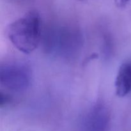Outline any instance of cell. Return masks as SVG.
Listing matches in <instances>:
<instances>
[{
	"label": "cell",
	"mask_w": 131,
	"mask_h": 131,
	"mask_svg": "<svg viewBox=\"0 0 131 131\" xmlns=\"http://www.w3.org/2000/svg\"><path fill=\"white\" fill-rule=\"evenodd\" d=\"M8 38L20 52L29 54L39 45L42 35V22L39 13L31 10L10 23L6 29Z\"/></svg>",
	"instance_id": "6da1fadb"
},
{
	"label": "cell",
	"mask_w": 131,
	"mask_h": 131,
	"mask_svg": "<svg viewBox=\"0 0 131 131\" xmlns=\"http://www.w3.org/2000/svg\"><path fill=\"white\" fill-rule=\"evenodd\" d=\"M44 40L46 50L65 57L75 54L83 44L80 31L77 28L69 26L49 29Z\"/></svg>",
	"instance_id": "7a4b0ae2"
},
{
	"label": "cell",
	"mask_w": 131,
	"mask_h": 131,
	"mask_svg": "<svg viewBox=\"0 0 131 131\" xmlns=\"http://www.w3.org/2000/svg\"><path fill=\"white\" fill-rule=\"evenodd\" d=\"M32 81L31 69L20 61H10L0 67V83L6 90L14 92H24L30 86Z\"/></svg>",
	"instance_id": "3957f363"
},
{
	"label": "cell",
	"mask_w": 131,
	"mask_h": 131,
	"mask_svg": "<svg viewBox=\"0 0 131 131\" xmlns=\"http://www.w3.org/2000/svg\"><path fill=\"white\" fill-rule=\"evenodd\" d=\"M111 118V112L107 105L97 101L83 114L78 131H109Z\"/></svg>",
	"instance_id": "277c9868"
},
{
	"label": "cell",
	"mask_w": 131,
	"mask_h": 131,
	"mask_svg": "<svg viewBox=\"0 0 131 131\" xmlns=\"http://www.w3.org/2000/svg\"><path fill=\"white\" fill-rule=\"evenodd\" d=\"M115 92L119 97H124L131 92V61L120 65L115 83Z\"/></svg>",
	"instance_id": "5b68a950"
},
{
	"label": "cell",
	"mask_w": 131,
	"mask_h": 131,
	"mask_svg": "<svg viewBox=\"0 0 131 131\" xmlns=\"http://www.w3.org/2000/svg\"><path fill=\"white\" fill-rule=\"evenodd\" d=\"M12 101L11 97H10L8 94L6 93H1V101H0V105L1 107H3V106H6L10 104Z\"/></svg>",
	"instance_id": "8992f818"
},
{
	"label": "cell",
	"mask_w": 131,
	"mask_h": 131,
	"mask_svg": "<svg viewBox=\"0 0 131 131\" xmlns=\"http://www.w3.org/2000/svg\"><path fill=\"white\" fill-rule=\"evenodd\" d=\"M115 1V3L116 6L118 8H124L130 0H114Z\"/></svg>",
	"instance_id": "52a82bcc"
}]
</instances>
